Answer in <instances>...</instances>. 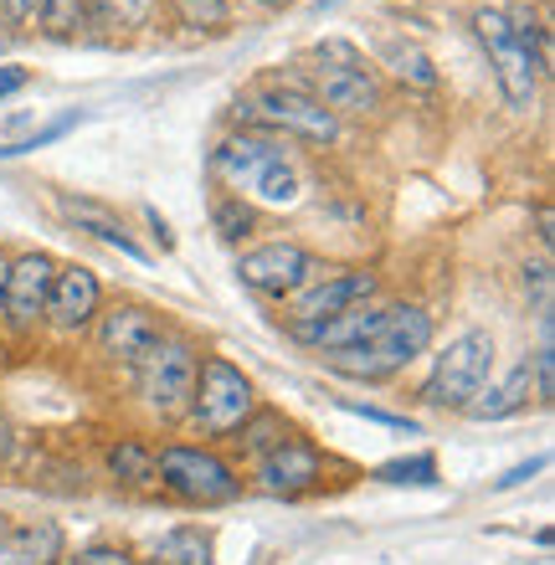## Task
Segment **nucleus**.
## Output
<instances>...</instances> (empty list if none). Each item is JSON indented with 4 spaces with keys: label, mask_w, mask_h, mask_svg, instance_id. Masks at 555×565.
I'll return each mask as SVG.
<instances>
[{
    "label": "nucleus",
    "mask_w": 555,
    "mask_h": 565,
    "mask_svg": "<svg viewBox=\"0 0 555 565\" xmlns=\"http://www.w3.org/2000/svg\"><path fill=\"white\" fill-rule=\"evenodd\" d=\"M473 31L489 52L504 104L514 114H525L541 93V73L551 67V31L541 26V15L530 6H483V11H473Z\"/></svg>",
    "instance_id": "1"
},
{
    "label": "nucleus",
    "mask_w": 555,
    "mask_h": 565,
    "mask_svg": "<svg viewBox=\"0 0 555 565\" xmlns=\"http://www.w3.org/2000/svg\"><path fill=\"white\" fill-rule=\"evenodd\" d=\"M211 175L222 180L232 195L268 211L299 206L303 195V175L293 154L284 149V139L257 135V129H232L222 145L211 149Z\"/></svg>",
    "instance_id": "2"
},
{
    "label": "nucleus",
    "mask_w": 555,
    "mask_h": 565,
    "mask_svg": "<svg viewBox=\"0 0 555 565\" xmlns=\"http://www.w3.org/2000/svg\"><path fill=\"white\" fill-rule=\"evenodd\" d=\"M433 340H437V324L421 303H386V319H381V329H375L371 340L324 355V371L375 386V381H391V375H402L412 360L427 355Z\"/></svg>",
    "instance_id": "3"
},
{
    "label": "nucleus",
    "mask_w": 555,
    "mask_h": 565,
    "mask_svg": "<svg viewBox=\"0 0 555 565\" xmlns=\"http://www.w3.org/2000/svg\"><path fill=\"white\" fill-rule=\"evenodd\" d=\"M303 88H309V98H319V104L330 108L334 119H365V114H375L381 98H386L375 62L365 57L355 42H345V36H324V42L309 52Z\"/></svg>",
    "instance_id": "4"
},
{
    "label": "nucleus",
    "mask_w": 555,
    "mask_h": 565,
    "mask_svg": "<svg viewBox=\"0 0 555 565\" xmlns=\"http://www.w3.org/2000/svg\"><path fill=\"white\" fill-rule=\"evenodd\" d=\"M232 119L273 139L284 135V139H303V145H334L340 139V119L330 108L309 98L303 83H284V77H268L253 93H242L232 104Z\"/></svg>",
    "instance_id": "5"
},
{
    "label": "nucleus",
    "mask_w": 555,
    "mask_h": 565,
    "mask_svg": "<svg viewBox=\"0 0 555 565\" xmlns=\"http://www.w3.org/2000/svg\"><path fill=\"white\" fill-rule=\"evenodd\" d=\"M154 483L185 509H222L237 504L247 478L237 473V462H226L216 447L201 443H166L154 452Z\"/></svg>",
    "instance_id": "6"
},
{
    "label": "nucleus",
    "mask_w": 555,
    "mask_h": 565,
    "mask_svg": "<svg viewBox=\"0 0 555 565\" xmlns=\"http://www.w3.org/2000/svg\"><path fill=\"white\" fill-rule=\"evenodd\" d=\"M494 334L489 329H463L458 340H448V350L433 355V371L421 381V406H437V412H463L473 396H479L489 381H494Z\"/></svg>",
    "instance_id": "7"
},
{
    "label": "nucleus",
    "mask_w": 555,
    "mask_h": 565,
    "mask_svg": "<svg viewBox=\"0 0 555 565\" xmlns=\"http://www.w3.org/2000/svg\"><path fill=\"white\" fill-rule=\"evenodd\" d=\"M257 386L253 375L232 365L226 355H201V371H195V396H191V422L201 437H237L242 422L257 412Z\"/></svg>",
    "instance_id": "8"
},
{
    "label": "nucleus",
    "mask_w": 555,
    "mask_h": 565,
    "mask_svg": "<svg viewBox=\"0 0 555 565\" xmlns=\"http://www.w3.org/2000/svg\"><path fill=\"white\" fill-rule=\"evenodd\" d=\"M195 371H201V350L181 334H166V344L154 350L145 365H135V391L154 417L181 422L191 412L195 396Z\"/></svg>",
    "instance_id": "9"
},
{
    "label": "nucleus",
    "mask_w": 555,
    "mask_h": 565,
    "mask_svg": "<svg viewBox=\"0 0 555 565\" xmlns=\"http://www.w3.org/2000/svg\"><path fill=\"white\" fill-rule=\"evenodd\" d=\"M324 478H330V458H324V447L309 443L303 431H288L284 443H273L268 452L253 458V483L263 493H273V499L314 493Z\"/></svg>",
    "instance_id": "10"
},
{
    "label": "nucleus",
    "mask_w": 555,
    "mask_h": 565,
    "mask_svg": "<svg viewBox=\"0 0 555 565\" xmlns=\"http://www.w3.org/2000/svg\"><path fill=\"white\" fill-rule=\"evenodd\" d=\"M237 278H242V288H253L257 298L288 303V298H299L303 288L319 278V257L309 253V247H299V242H263V247L237 257Z\"/></svg>",
    "instance_id": "11"
},
{
    "label": "nucleus",
    "mask_w": 555,
    "mask_h": 565,
    "mask_svg": "<svg viewBox=\"0 0 555 565\" xmlns=\"http://www.w3.org/2000/svg\"><path fill=\"white\" fill-rule=\"evenodd\" d=\"M166 319L154 309H145V303H108L98 319H93V340H98V350H104L114 365H124V371H135V365H145V360L166 344Z\"/></svg>",
    "instance_id": "12"
},
{
    "label": "nucleus",
    "mask_w": 555,
    "mask_h": 565,
    "mask_svg": "<svg viewBox=\"0 0 555 565\" xmlns=\"http://www.w3.org/2000/svg\"><path fill=\"white\" fill-rule=\"evenodd\" d=\"M381 298V278L371 268H324L299 298H288L284 324H314V319H334V313H350L361 303Z\"/></svg>",
    "instance_id": "13"
},
{
    "label": "nucleus",
    "mask_w": 555,
    "mask_h": 565,
    "mask_svg": "<svg viewBox=\"0 0 555 565\" xmlns=\"http://www.w3.org/2000/svg\"><path fill=\"white\" fill-rule=\"evenodd\" d=\"M52 278H57V257L52 253H21L6 268V303H0V324L11 334H36L46 319V298H52Z\"/></svg>",
    "instance_id": "14"
},
{
    "label": "nucleus",
    "mask_w": 555,
    "mask_h": 565,
    "mask_svg": "<svg viewBox=\"0 0 555 565\" xmlns=\"http://www.w3.org/2000/svg\"><path fill=\"white\" fill-rule=\"evenodd\" d=\"M98 313H104V282H98V273L88 263H57L42 324H52L57 334H83V329H93Z\"/></svg>",
    "instance_id": "15"
},
{
    "label": "nucleus",
    "mask_w": 555,
    "mask_h": 565,
    "mask_svg": "<svg viewBox=\"0 0 555 565\" xmlns=\"http://www.w3.org/2000/svg\"><path fill=\"white\" fill-rule=\"evenodd\" d=\"M57 211L67 216V222H77V232H88V237H98L104 247H114V253H124L129 263H150V253L139 247L135 237H129V226H124V216L114 206H104V201H93V195H73V191H57Z\"/></svg>",
    "instance_id": "16"
},
{
    "label": "nucleus",
    "mask_w": 555,
    "mask_h": 565,
    "mask_svg": "<svg viewBox=\"0 0 555 565\" xmlns=\"http://www.w3.org/2000/svg\"><path fill=\"white\" fill-rule=\"evenodd\" d=\"M67 535L57 520H21L0 530V565H62Z\"/></svg>",
    "instance_id": "17"
},
{
    "label": "nucleus",
    "mask_w": 555,
    "mask_h": 565,
    "mask_svg": "<svg viewBox=\"0 0 555 565\" xmlns=\"http://www.w3.org/2000/svg\"><path fill=\"white\" fill-rule=\"evenodd\" d=\"M535 402V371H530V360H520L504 381H489V386L463 406V417L473 422H504V417H520L525 406Z\"/></svg>",
    "instance_id": "18"
},
{
    "label": "nucleus",
    "mask_w": 555,
    "mask_h": 565,
    "mask_svg": "<svg viewBox=\"0 0 555 565\" xmlns=\"http://www.w3.org/2000/svg\"><path fill=\"white\" fill-rule=\"evenodd\" d=\"M150 565H216L211 530H201V524H170L166 535H154Z\"/></svg>",
    "instance_id": "19"
},
{
    "label": "nucleus",
    "mask_w": 555,
    "mask_h": 565,
    "mask_svg": "<svg viewBox=\"0 0 555 565\" xmlns=\"http://www.w3.org/2000/svg\"><path fill=\"white\" fill-rule=\"evenodd\" d=\"M88 26H108L104 0H46L42 21H36V31L52 42H77Z\"/></svg>",
    "instance_id": "20"
},
{
    "label": "nucleus",
    "mask_w": 555,
    "mask_h": 565,
    "mask_svg": "<svg viewBox=\"0 0 555 565\" xmlns=\"http://www.w3.org/2000/svg\"><path fill=\"white\" fill-rule=\"evenodd\" d=\"M104 468L119 489H154V447L139 443V437H119L108 443Z\"/></svg>",
    "instance_id": "21"
},
{
    "label": "nucleus",
    "mask_w": 555,
    "mask_h": 565,
    "mask_svg": "<svg viewBox=\"0 0 555 565\" xmlns=\"http://www.w3.org/2000/svg\"><path fill=\"white\" fill-rule=\"evenodd\" d=\"M381 62H386L391 77H396V83H406V88H437V62L427 57L417 42L386 36V42H381Z\"/></svg>",
    "instance_id": "22"
},
{
    "label": "nucleus",
    "mask_w": 555,
    "mask_h": 565,
    "mask_svg": "<svg viewBox=\"0 0 555 565\" xmlns=\"http://www.w3.org/2000/svg\"><path fill=\"white\" fill-rule=\"evenodd\" d=\"M211 232L237 247V242H247L257 232V206L242 201V195H232V191L216 195V201H211Z\"/></svg>",
    "instance_id": "23"
},
{
    "label": "nucleus",
    "mask_w": 555,
    "mask_h": 565,
    "mask_svg": "<svg viewBox=\"0 0 555 565\" xmlns=\"http://www.w3.org/2000/svg\"><path fill=\"white\" fill-rule=\"evenodd\" d=\"M375 483H396V489H437L442 473H437L433 452H412V458H391L375 468Z\"/></svg>",
    "instance_id": "24"
},
{
    "label": "nucleus",
    "mask_w": 555,
    "mask_h": 565,
    "mask_svg": "<svg viewBox=\"0 0 555 565\" xmlns=\"http://www.w3.org/2000/svg\"><path fill=\"white\" fill-rule=\"evenodd\" d=\"M288 431H293V422L284 417V412H268V406H257L253 417L242 422V431H237V443H242V452H247V462L257 458V452H268L273 443H284Z\"/></svg>",
    "instance_id": "25"
},
{
    "label": "nucleus",
    "mask_w": 555,
    "mask_h": 565,
    "mask_svg": "<svg viewBox=\"0 0 555 565\" xmlns=\"http://www.w3.org/2000/svg\"><path fill=\"white\" fill-rule=\"evenodd\" d=\"M175 21L185 31H226L232 0H175Z\"/></svg>",
    "instance_id": "26"
},
{
    "label": "nucleus",
    "mask_w": 555,
    "mask_h": 565,
    "mask_svg": "<svg viewBox=\"0 0 555 565\" xmlns=\"http://www.w3.org/2000/svg\"><path fill=\"white\" fill-rule=\"evenodd\" d=\"M62 565H139L129 545H114V540H93L77 555H62Z\"/></svg>",
    "instance_id": "27"
},
{
    "label": "nucleus",
    "mask_w": 555,
    "mask_h": 565,
    "mask_svg": "<svg viewBox=\"0 0 555 565\" xmlns=\"http://www.w3.org/2000/svg\"><path fill=\"white\" fill-rule=\"evenodd\" d=\"M77 119H83V114H62L57 124H46V129H36V135L31 139H15V145H0V160H15V154H31V149H42V145H52V139H62L67 135V129H77Z\"/></svg>",
    "instance_id": "28"
},
{
    "label": "nucleus",
    "mask_w": 555,
    "mask_h": 565,
    "mask_svg": "<svg viewBox=\"0 0 555 565\" xmlns=\"http://www.w3.org/2000/svg\"><path fill=\"white\" fill-rule=\"evenodd\" d=\"M545 340H541V350L530 355V371H535V402H545L551 406L555 402V350H551V329H541Z\"/></svg>",
    "instance_id": "29"
},
{
    "label": "nucleus",
    "mask_w": 555,
    "mask_h": 565,
    "mask_svg": "<svg viewBox=\"0 0 555 565\" xmlns=\"http://www.w3.org/2000/svg\"><path fill=\"white\" fill-rule=\"evenodd\" d=\"M104 11L114 26H150L154 0H104Z\"/></svg>",
    "instance_id": "30"
},
{
    "label": "nucleus",
    "mask_w": 555,
    "mask_h": 565,
    "mask_svg": "<svg viewBox=\"0 0 555 565\" xmlns=\"http://www.w3.org/2000/svg\"><path fill=\"white\" fill-rule=\"evenodd\" d=\"M340 412H350V417H365V422H375V427H391V431H417L406 417H396V412H381V406L350 402V396H340Z\"/></svg>",
    "instance_id": "31"
},
{
    "label": "nucleus",
    "mask_w": 555,
    "mask_h": 565,
    "mask_svg": "<svg viewBox=\"0 0 555 565\" xmlns=\"http://www.w3.org/2000/svg\"><path fill=\"white\" fill-rule=\"evenodd\" d=\"M42 11H46V0H0V15H6L15 31H36Z\"/></svg>",
    "instance_id": "32"
},
{
    "label": "nucleus",
    "mask_w": 555,
    "mask_h": 565,
    "mask_svg": "<svg viewBox=\"0 0 555 565\" xmlns=\"http://www.w3.org/2000/svg\"><path fill=\"white\" fill-rule=\"evenodd\" d=\"M535 473H545V452H541V458H530V462H520V468H510V473L499 478L494 489H499V493H510V489H520V483H530Z\"/></svg>",
    "instance_id": "33"
},
{
    "label": "nucleus",
    "mask_w": 555,
    "mask_h": 565,
    "mask_svg": "<svg viewBox=\"0 0 555 565\" xmlns=\"http://www.w3.org/2000/svg\"><path fill=\"white\" fill-rule=\"evenodd\" d=\"M26 83H31L26 67H15V62H0V104H6V98H15V93L26 88Z\"/></svg>",
    "instance_id": "34"
},
{
    "label": "nucleus",
    "mask_w": 555,
    "mask_h": 565,
    "mask_svg": "<svg viewBox=\"0 0 555 565\" xmlns=\"http://www.w3.org/2000/svg\"><path fill=\"white\" fill-rule=\"evenodd\" d=\"M145 222H150L154 226V237H160V247H166V253H170V247H175V237H170V226H166V216H160V211H145Z\"/></svg>",
    "instance_id": "35"
},
{
    "label": "nucleus",
    "mask_w": 555,
    "mask_h": 565,
    "mask_svg": "<svg viewBox=\"0 0 555 565\" xmlns=\"http://www.w3.org/2000/svg\"><path fill=\"white\" fill-rule=\"evenodd\" d=\"M11 437H15V431H11V422H6V412H0V458L11 452Z\"/></svg>",
    "instance_id": "36"
},
{
    "label": "nucleus",
    "mask_w": 555,
    "mask_h": 565,
    "mask_svg": "<svg viewBox=\"0 0 555 565\" xmlns=\"http://www.w3.org/2000/svg\"><path fill=\"white\" fill-rule=\"evenodd\" d=\"M6 268H11V257L0 253V303H6Z\"/></svg>",
    "instance_id": "37"
},
{
    "label": "nucleus",
    "mask_w": 555,
    "mask_h": 565,
    "mask_svg": "<svg viewBox=\"0 0 555 565\" xmlns=\"http://www.w3.org/2000/svg\"><path fill=\"white\" fill-rule=\"evenodd\" d=\"M253 6H263V11H284L288 0H253Z\"/></svg>",
    "instance_id": "38"
}]
</instances>
